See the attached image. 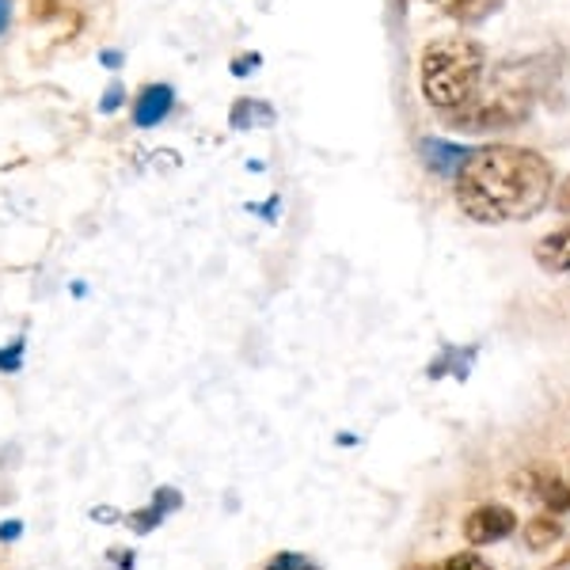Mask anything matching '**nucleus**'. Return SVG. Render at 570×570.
<instances>
[{"instance_id":"nucleus-1","label":"nucleus","mask_w":570,"mask_h":570,"mask_svg":"<svg viewBox=\"0 0 570 570\" xmlns=\"http://www.w3.org/2000/svg\"><path fill=\"white\" fill-rule=\"evenodd\" d=\"M556 171L540 153L513 145L472 149L456 171V206L480 225L529 220L548 206Z\"/></svg>"},{"instance_id":"nucleus-2","label":"nucleus","mask_w":570,"mask_h":570,"mask_svg":"<svg viewBox=\"0 0 570 570\" xmlns=\"http://www.w3.org/2000/svg\"><path fill=\"white\" fill-rule=\"evenodd\" d=\"M487 53L483 46L468 35H449V39H434L422 50L419 61V85L422 99L438 110H456L475 96L483 85Z\"/></svg>"},{"instance_id":"nucleus-3","label":"nucleus","mask_w":570,"mask_h":570,"mask_svg":"<svg viewBox=\"0 0 570 570\" xmlns=\"http://www.w3.org/2000/svg\"><path fill=\"white\" fill-rule=\"evenodd\" d=\"M532 110V88L518 77V69H499L491 85H480L475 96L464 107L449 110V130L461 134H483V130H505L521 126Z\"/></svg>"},{"instance_id":"nucleus-4","label":"nucleus","mask_w":570,"mask_h":570,"mask_svg":"<svg viewBox=\"0 0 570 570\" xmlns=\"http://www.w3.org/2000/svg\"><path fill=\"white\" fill-rule=\"evenodd\" d=\"M179 107V96H176V85L168 80H149V85L137 88L134 104H130V126L134 130H156L164 126Z\"/></svg>"},{"instance_id":"nucleus-5","label":"nucleus","mask_w":570,"mask_h":570,"mask_svg":"<svg viewBox=\"0 0 570 570\" xmlns=\"http://www.w3.org/2000/svg\"><path fill=\"white\" fill-rule=\"evenodd\" d=\"M518 529V513L510 510V505H475L472 513L464 518V540L475 548L483 544H499L505 540L510 532Z\"/></svg>"},{"instance_id":"nucleus-6","label":"nucleus","mask_w":570,"mask_h":570,"mask_svg":"<svg viewBox=\"0 0 570 570\" xmlns=\"http://www.w3.org/2000/svg\"><path fill=\"white\" fill-rule=\"evenodd\" d=\"M176 510H183V494L176 491V487H160V491L153 494L149 505H141V510L126 513L122 521L137 532V537H149V532L160 529L164 518H168V513H176Z\"/></svg>"},{"instance_id":"nucleus-7","label":"nucleus","mask_w":570,"mask_h":570,"mask_svg":"<svg viewBox=\"0 0 570 570\" xmlns=\"http://www.w3.org/2000/svg\"><path fill=\"white\" fill-rule=\"evenodd\" d=\"M532 491L540 502L548 505V513H563L570 510V483H563L559 475H551V472H521V475H513V491Z\"/></svg>"},{"instance_id":"nucleus-8","label":"nucleus","mask_w":570,"mask_h":570,"mask_svg":"<svg viewBox=\"0 0 570 570\" xmlns=\"http://www.w3.org/2000/svg\"><path fill=\"white\" fill-rule=\"evenodd\" d=\"M419 149H422V164H426L430 171H438V176L456 179L461 164L468 160V149H461V145H449V141H438V137H426Z\"/></svg>"},{"instance_id":"nucleus-9","label":"nucleus","mask_w":570,"mask_h":570,"mask_svg":"<svg viewBox=\"0 0 570 570\" xmlns=\"http://www.w3.org/2000/svg\"><path fill=\"white\" fill-rule=\"evenodd\" d=\"M274 122V107L266 99L255 96H240L233 107H228V130H255V126H271Z\"/></svg>"},{"instance_id":"nucleus-10","label":"nucleus","mask_w":570,"mask_h":570,"mask_svg":"<svg viewBox=\"0 0 570 570\" xmlns=\"http://www.w3.org/2000/svg\"><path fill=\"white\" fill-rule=\"evenodd\" d=\"M537 263L544 266V271H556V274L570 271V225L544 236V240L537 244Z\"/></svg>"},{"instance_id":"nucleus-11","label":"nucleus","mask_w":570,"mask_h":570,"mask_svg":"<svg viewBox=\"0 0 570 570\" xmlns=\"http://www.w3.org/2000/svg\"><path fill=\"white\" fill-rule=\"evenodd\" d=\"M559 537H563V521L551 518V513H540V518H532L529 525H525V544H529L532 551L551 548Z\"/></svg>"},{"instance_id":"nucleus-12","label":"nucleus","mask_w":570,"mask_h":570,"mask_svg":"<svg viewBox=\"0 0 570 570\" xmlns=\"http://www.w3.org/2000/svg\"><path fill=\"white\" fill-rule=\"evenodd\" d=\"M126 104H130V88H126L122 80L115 77V80H110V85L104 88V96H99L96 110H99V115H104V118H115L118 110H122Z\"/></svg>"},{"instance_id":"nucleus-13","label":"nucleus","mask_w":570,"mask_h":570,"mask_svg":"<svg viewBox=\"0 0 570 570\" xmlns=\"http://www.w3.org/2000/svg\"><path fill=\"white\" fill-rule=\"evenodd\" d=\"M487 4H491V0H441V8H445V12L453 16V20H461V23L483 20Z\"/></svg>"},{"instance_id":"nucleus-14","label":"nucleus","mask_w":570,"mask_h":570,"mask_svg":"<svg viewBox=\"0 0 570 570\" xmlns=\"http://www.w3.org/2000/svg\"><path fill=\"white\" fill-rule=\"evenodd\" d=\"M27 354V335H16L8 346H0V373H20Z\"/></svg>"},{"instance_id":"nucleus-15","label":"nucleus","mask_w":570,"mask_h":570,"mask_svg":"<svg viewBox=\"0 0 570 570\" xmlns=\"http://www.w3.org/2000/svg\"><path fill=\"white\" fill-rule=\"evenodd\" d=\"M263 570H320V563H312V559L297 556V551H278L274 559H266Z\"/></svg>"},{"instance_id":"nucleus-16","label":"nucleus","mask_w":570,"mask_h":570,"mask_svg":"<svg viewBox=\"0 0 570 570\" xmlns=\"http://www.w3.org/2000/svg\"><path fill=\"white\" fill-rule=\"evenodd\" d=\"M259 66H263V58H259V53H255V50H247V53H236V58L228 61V72H233L236 80H244V77H252V72L259 69Z\"/></svg>"},{"instance_id":"nucleus-17","label":"nucleus","mask_w":570,"mask_h":570,"mask_svg":"<svg viewBox=\"0 0 570 570\" xmlns=\"http://www.w3.org/2000/svg\"><path fill=\"white\" fill-rule=\"evenodd\" d=\"M27 12L35 23H50L53 16H61V0H27Z\"/></svg>"},{"instance_id":"nucleus-18","label":"nucleus","mask_w":570,"mask_h":570,"mask_svg":"<svg viewBox=\"0 0 570 570\" xmlns=\"http://www.w3.org/2000/svg\"><path fill=\"white\" fill-rule=\"evenodd\" d=\"M438 570H491V567H487V559L472 556V551H461V556L445 559V563H441Z\"/></svg>"},{"instance_id":"nucleus-19","label":"nucleus","mask_w":570,"mask_h":570,"mask_svg":"<svg viewBox=\"0 0 570 570\" xmlns=\"http://www.w3.org/2000/svg\"><path fill=\"white\" fill-rule=\"evenodd\" d=\"M99 66H104L107 72H118L126 66V53L118 50V46H104V50H99Z\"/></svg>"},{"instance_id":"nucleus-20","label":"nucleus","mask_w":570,"mask_h":570,"mask_svg":"<svg viewBox=\"0 0 570 570\" xmlns=\"http://www.w3.org/2000/svg\"><path fill=\"white\" fill-rule=\"evenodd\" d=\"M91 518H96L99 525H118V521H122L126 513L115 510V505H91Z\"/></svg>"},{"instance_id":"nucleus-21","label":"nucleus","mask_w":570,"mask_h":570,"mask_svg":"<svg viewBox=\"0 0 570 570\" xmlns=\"http://www.w3.org/2000/svg\"><path fill=\"white\" fill-rule=\"evenodd\" d=\"M247 209H252V214H259L263 220H278L282 198H278V195H274V198H266V202H263V206H247Z\"/></svg>"},{"instance_id":"nucleus-22","label":"nucleus","mask_w":570,"mask_h":570,"mask_svg":"<svg viewBox=\"0 0 570 570\" xmlns=\"http://www.w3.org/2000/svg\"><path fill=\"white\" fill-rule=\"evenodd\" d=\"M23 537V521H4L0 525V544H16Z\"/></svg>"},{"instance_id":"nucleus-23","label":"nucleus","mask_w":570,"mask_h":570,"mask_svg":"<svg viewBox=\"0 0 570 570\" xmlns=\"http://www.w3.org/2000/svg\"><path fill=\"white\" fill-rule=\"evenodd\" d=\"M12 16H16V4L12 0H0V39L12 31Z\"/></svg>"},{"instance_id":"nucleus-24","label":"nucleus","mask_w":570,"mask_h":570,"mask_svg":"<svg viewBox=\"0 0 570 570\" xmlns=\"http://www.w3.org/2000/svg\"><path fill=\"white\" fill-rule=\"evenodd\" d=\"M107 559H110L115 567H122V570H134V551H115V548H110V551H107Z\"/></svg>"},{"instance_id":"nucleus-25","label":"nucleus","mask_w":570,"mask_h":570,"mask_svg":"<svg viewBox=\"0 0 570 570\" xmlns=\"http://www.w3.org/2000/svg\"><path fill=\"white\" fill-rule=\"evenodd\" d=\"M556 206H559V214H570V179H567V183H559Z\"/></svg>"}]
</instances>
